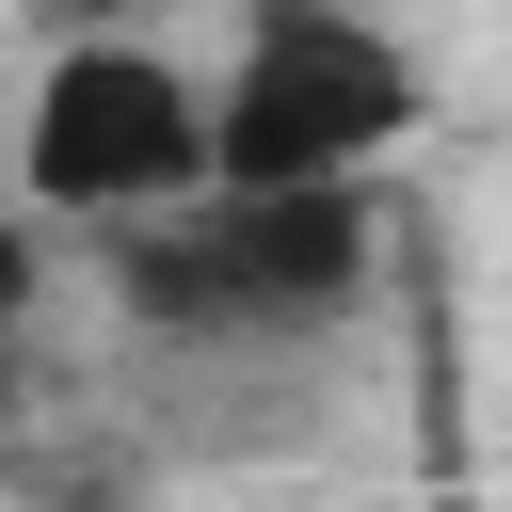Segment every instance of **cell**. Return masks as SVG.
Masks as SVG:
<instances>
[{"instance_id": "277c9868", "label": "cell", "mask_w": 512, "mask_h": 512, "mask_svg": "<svg viewBox=\"0 0 512 512\" xmlns=\"http://www.w3.org/2000/svg\"><path fill=\"white\" fill-rule=\"evenodd\" d=\"M32 224H48V208L16 192V208H0V320H32V304H48V240H32Z\"/></svg>"}, {"instance_id": "ba28073f", "label": "cell", "mask_w": 512, "mask_h": 512, "mask_svg": "<svg viewBox=\"0 0 512 512\" xmlns=\"http://www.w3.org/2000/svg\"><path fill=\"white\" fill-rule=\"evenodd\" d=\"M448 512H496V496H448Z\"/></svg>"}, {"instance_id": "5b68a950", "label": "cell", "mask_w": 512, "mask_h": 512, "mask_svg": "<svg viewBox=\"0 0 512 512\" xmlns=\"http://www.w3.org/2000/svg\"><path fill=\"white\" fill-rule=\"evenodd\" d=\"M16 400H32V320H0V432H16Z\"/></svg>"}, {"instance_id": "9c48e42d", "label": "cell", "mask_w": 512, "mask_h": 512, "mask_svg": "<svg viewBox=\"0 0 512 512\" xmlns=\"http://www.w3.org/2000/svg\"><path fill=\"white\" fill-rule=\"evenodd\" d=\"M496 512H512V480H496Z\"/></svg>"}, {"instance_id": "8992f818", "label": "cell", "mask_w": 512, "mask_h": 512, "mask_svg": "<svg viewBox=\"0 0 512 512\" xmlns=\"http://www.w3.org/2000/svg\"><path fill=\"white\" fill-rule=\"evenodd\" d=\"M32 16H48V32H112L128 0H32Z\"/></svg>"}, {"instance_id": "6da1fadb", "label": "cell", "mask_w": 512, "mask_h": 512, "mask_svg": "<svg viewBox=\"0 0 512 512\" xmlns=\"http://www.w3.org/2000/svg\"><path fill=\"white\" fill-rule=\"evenodd\" d=\"M112 288L144 336H304V320H352L368 272H384V192L368 176H208L144 224H112Z\"/></svg>"}, {"instance_id": "7a4b0ae2", "label": "cell", "mask_w": 512, "mask_h": 512, "mask_svg": "<svg viewBox=\"0 0 512 512\" xmlns=\"http://www.w3.org/2000/svg\"><path fill=\"white\" fill-rule=\"evenodd\" d=\"M416 112H432V80H416V48L384 16H352V0H256L240 48H224V80H208V176H256V192H288V176H384L416 144Z\"/></svg>"}, {"instance_id": "3957f363", "label": "cell", "mask_w": 512, "mask_h": 512, "mask_svg": "<svg viewBox=\"0 0 512 512\" xmlns=\"http://www.w3.org/2000/svg\"><path fill=\"white\" fill-rule=\"evenodd\" d=\"M16 192L48 224H144L176 192H208V80L176 48H144L128 16L112 32H64L32 112H16Z\"/></svg>"}, {"instance_id": "52a82bcc", "label": "cell", "mask_w": 512, "mask_h": 512, "mask_svg": "<svg viewBox=\"0 0 512 512\" xmlns=\"http://www.w3.org/2000/svg\"><path fill=\"white\" fill-rule=\"evenodd\" d=\"M48 512H160V496H48Z\"/></svg>"}]
</instances>
